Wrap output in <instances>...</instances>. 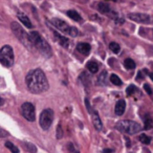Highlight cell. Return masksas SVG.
Segmentation results:
<instances>
[{"mask_svg": "<svg viewBox=\"0 0 153 153\" xmlns=\"http://www.w3.org/2000/svg\"><path fill=\"white\" fill-rule=\"evenodd\" d=\"M149 76H150V79L153 81V72H150V74H149Z\"/></svg>", "mask_w": 153, "mask_h": 153, "instance_id": "cell-34", "label": "cell"}, {"mask_svg": "<svg viewBox=\"0 0 153 153\" xmlns=\"http://www.w3.org/2000/svg\"><path fill=\"white\" fill-rule=\"evenodd\" d=\"M18 19L21 21L22 24H24V26L27 28H32L33 27V24L30 22V20L28 19V17L23 13H18Z\"/></svg>", "mask_w": 153, "mask_h": 153, "instance_id": "cell-13", "label": "cell"}, {"mask_svg": "<svg viewBox=\"0 0 153 153\" xmlns=\"http://www.w3.org/2000/svg\"><path fill=\"white\" fill-rule=\"evenodd\" d=\"M67 148H68V151H69V153H80L79 151H78V149H76L72 144H68Z\"/></svg>", "mask_w": 153, "mask_h": 153, "instance_id": "cell-27", "label": "cell"}, {"mask_svg": "<svg viewBox=\"0 0 153 153\" xmlns=\"http://www.w3.org/2000/svg\"><path fill=\"white\" fill-rule=\"evenodd\" d=\"M125 109H126V102L124 100H120L119 102L115 104V114L117 115H122L124 112H125Z\"/></svg>", "mask_w": 153, "mask_h": 153, "instance_id": "cell-11", "label": "cell"}, {"mask_svg": "<svg viewBox=\"0 0 153 153\" xmlns=\"http://www.w3.org/2000/svg\"><path fill=\"white\" fill-rule=\"evenodd\" d=\"M136 79H138V80H142L143 79V74H142V71H140L137 74V76H136Z\"/></svg>", "mask_w": 153, "mask_h": 153, "instance_id": "cell-31", "label": "cell"}, {"mask_svg": "<svg viewBox=\"0 0 153 153\" xmlns=\"http://www.w3.org/2000/svg\"><path fill=\"white\" fill-rule=\"evenodd\" d=\"M113 151L111 150V149H104L103 150V153H112Z\"/></svg>", "mask_w": 153, "mask_h": 153, "instance_id": "cell-32", "label": "cell"}, {"mask_svg": "<svg viewBox=\"0 0 153 153\" xmlns=\"http://www.w3.org/2000/svg\"><path fill=\"white\" fill-rule=\"evenodd\" d=\"M91 114H92V123H94V127H96L97 130H102L103 128V124H102V121L100 119V115L98 114L97 111H91Z\"/></svg>", "mask_w": 153, "mask_h": 153, "instance_id": "cell-10", "label": "cell"}, {"mask_svg": "<svg viewBox=\"0 0 153 153\" xmlns=\"http://www.w3.org/2000/svg\"><path fill=\"white\" fill-rule=\"evenodd\" d=\"M3 104H4V100H3V99L0 97V107L3 106Z\"/></svg>", "mask_w": 153, "mask_h": 153, "instance_id": "cell-33", "label": "cell"}, {"mask_svg": "<svg viewBox=\"0 0 153 153\" xmlns=\"http://www.w3.org/2000/svg\"><path fill=\"white\" fill-rule=\"evenodd\" d=\"M30 40H32L33 44L34 46L42 53L44 57L46 58H51L53 56V51H51V47L49 46V44L47 43V41L39 34L38 32H33L30 33Z\"/></svg>", "mask_w": 153, "mask_h": 153, "instance_id": "cell-2", "label": "cell"}, {"mask_svg": "<svg viewBox=\"0 0 153 153\" xmlns=\"http://www.w3.org/2000/svg\"><path fill=\"white\" fill-rule=\"evenodd\" d=\"M23 147H24V149H25L26 151H28V152H30V153H36L37 152L36 146H35L34 144H32V143L24 142L23 143Z\"/></svg>", "mask_w": 153, "mask_h": 153, "instance_id": "cell-19", "label": "cell"}, {"mask_svg": "<svg viewBox=\"0 0 153 153\" xmlns=\"http://www.w3.org/2000/svg\"><path fill=\"white\" fill-rule=\"evenodd\" d=\"M76 51L82 55H88L90 51V45L88 43H79L76 45Z\"/></svg>", "mask_w": 153, "mask_h": 153, "instance_id": "cell-12", "label": "cell"}, {"mask_svg": "<svg viewBox=\"0 0 153 153\" xmlns=\"http://www.w3.org/2000/svg\"><path fill=\"white\" fill-rule=\"evenodd\" d=\"M106 83H107V71L104 70L98 76V84H100V85H106Z\"/></svg>", "mask_w": 153, "mask_h": 153, "instance_id": "cell-18", "label": "cell"}, {"mask_svg": "<svg viewBox=\"0 0 153 153\" xmlns=\"http://www.w3.org/2000/svg\"><path fill=\"white\" fill-rule=\"evenodd\" d=\"M115 128L119 131L127 134H135L142 129V127H140V125L138 123L133 121H127V120L126 121H120L119 123H117Z\"/></svg>", "mask_w": 153, "mask_h": 153, "instance_id": "cell-4", "label": "cell"}, {"mask_svg": "<svg viewBox=\"0 0 153 153\" xmlns=\"http://www.w3.org/2000/svg\"><path fill=\"white\" fill-rule=\"evenodd\" d=\"M67 16L70 18V19L74 20V21H81L82 20V17L80 16V14L78 13V12L74 11V10H69V11H67Z\"/></svg>", "mask_w": 153, "mask_h": 153, "instance_id": "cell-17", "label": "cell"}, {"mask_svg": "<svg viewBox=\"0 0 153 153\" xmlns=\"http://www.w3.org/2000/svg\"><path fill=\"white\" fill-rule=\"evenodd\" d=\"M153 128V120L150 115H147L146 119H145V126L144 129L145 130H150Z\"/></svg>", "mask_w": 153, "mask_h": 153, "instance_id": "cell-20", "label": "cell"}, {"mask_svg": "<svg viewBox=\"0 0 153 153\" xmlns=\"http://www.w3.org/2000/svg\"><path fill=\"white\" fill-rule=\"evenodd\" d=\"M86 68H87L91 74H96L99 70V64L97 63L96 61H94V60H90V61H88L87 64H86Z\"/></svg>", "mask_w": 153, "mask_h": 153, "instance_id": "cell-16", "label": "cell"}, {"mask_svg": "<svg viewBox=\"0 0 153 153\" xmlns=\"http://www.w3.org/2000/svg\"><path fill=\"white\" fill-rule=\"evenodd\" d=\"M0 63L4 67H11L14 64V51L10 45H4L0 49Z\"/></svg>", "mask_w": 153, "mask_h": 153, "instance_id": "cell-6", "label": "cell"}, {"mask_svg": "<svg viewBox=\"0 0 153 153\" xmlns=\"http://www.w3.org/2000/svg\"><path fill=\"white\" fill-rule=\"evenodd\" d=\"M98 11L100 12V13L102 14H105V15H108V14L111 13V10H110V7H109L108 4H106V3L104 2H100L98 3Z\"/></svg>", "mask_w": 153, "mask_h": 153, "instance_id": "cell-15", "label": "cell"}, {"mask_svg": "<svg viewBox=\"0 0 153 153\" xmlns=\"http://www.w3.org/2000/svg\"><path fill=\"white\" fill-rule=\"evenodd\" d=\"M109 48L114 53H119L120 51H121V47H120V45L117 44V42H111L110 44H109Z\"/></svg>", "mask_w": 153, "mask_h": 153, "instance_id": "cell-23", "label": "cell"}, {"mask_svg": "<svg viewBox=\"0 0 153 153\" xmlns=\"http://www.w3.org/2000/svg\"><path fill=\"white\" fill-rule=\"evenodd\" d=\"M51 23H53V25L55 26L58 30H60V32H62L63 34L68 35V36H70V37H76L78 34H79V32H78V30H76V27L68 25V23H66L65 21H63V20H61V19L55 18V19L51 20Z\"/></svg>", "mask_w": 153, "mask_h": 153, "instance_id": "cell-5", "label": "cell"}, {"mask_svg": "<svg viewBox=\"0 0 153 153\" xmlns=\"http://www.w3.org/2000/svg\"><path fill=\"white\" fill-rule=\"evenodd\" d=\"M144 89H145V91H146L148 94H152V89H151V87L148 85V84H145V85H144Z\"/></svg>", "mask_w": 153, "mask_h": 153, "instance_id": "cell-28", "label": "cell"}, {"mask_svg": "<svg viewBox=\"0 0 153 153\" xmlns=\"http://www.w3.org/2000/svg\"><path fill=\"white\" fill-rule=\"evenodd\" d=\"M136 91V87L134 85H130L127 87V89H126V94H128V96H131V94H133L134 92Z\"/></svg>", "mask_w": 153, "mask_h": 153, "instance_id": "cell-26", "label": "cell"}, {"mask_svg": "<svg viewBox=\"0 0 153 153\" xmlns=\"http://www.w3.org/2000/svg\"><path fill=\"white\" fill-rule=\"evenodd\" d=\"M110 81H111V83L114 84V85H117V86H121L122 85V80L120 79L117 74H111V76H110Z\"/></svg>", "mask_w": 153, "mask_h": 153, "instance_id": "cell-24", "label": "cell"}, {"mask_svg": "<svg viewBox=\"0 0 153 153\" xmlns=\"http://www.w3.org/2000/svg\"><path fill=\"white\" fill-rule=\"evenodd\" d=\"M53 35H55L56 39H57L58 41H59V43L62 45L63 47H65V48H67L68 45H69V40H68L66 37L64 36H61L60 34H58L57 32H53Z\"/></svg>", "mask_w": 153, "mask_h": 153, "instance_id": "cell-14", "label": "cell"}, {"mask_svg": "<svg viewBox=\"0 0 153 153\" xmlns=\"http://www.w3.org/2000/svg\"><path fill=\"white\" fill-rule=\"evenodd\" d=\"M5 147H7V148L9 149L12 153H19V149H18L17 147L13 144V143L7 142V143H5Z\"/></svg>", "mask_w": 153, "mask_h": 153, "instance_id": "cell-22", "label": "cell"}, {"mask_svg": "<svg viewBox=\"0 0 153 153\" xmlns=\"http://www.w3.org/2000/svg\"><path fill=\"white\" fill-rule=\"evenodd\" d=\"M128 18L137 23H149L150 22V16L142 13H130L128 14Z\"/></svg>", "mask_w": 153, "mask_h": 153, "instance_id": "cell-9", "label": "cell"}, {"mask_svg": "<svg viewBox=\"0 0 153 153\" xmlns=\"http://www.w3.org/2000/svg\"><path fill=\"white\" fill-rule=\"evenodd\" d=\"M26 86L32 94H42L48 89V81L46 76L41 69L30 70L26 76Z\"/></svg>", "mask_w": 153, "mask_h": 153, "instance_id": "cell-1", "label": "cell"}, {"mask_svg": "<svg viewBox=\"0 0 153 153\" xmlns=\"http://www.w3.org/2000/svg\"><path fill=\"white\" fill-rule=\"evenodd\" d=\"M7 135H9V133H7V131H4L3 129H1V128H0V137H4V136H7Z\"/></svg>", "mask_w": 153, "mask_h": 153, "instance_id": "cell-30", "label": "cell"}, {"mask_svg": "<svg viewBox=\"0 0 153 153\" xmlns=\"http://www.w3.org/2000/svg\"><path fill=\"white\" fill-rule=\"evenodd\" d=\"M20 111H21V114L25 117L27 121L30 122H34L35 117H36V109H35V106L32 104V103H24L22 104L21 108H20Z\"/></svg>", "mask_w": 153, "mask_h": 153, "instance_id": "cell-8", "label": "cell"}, {"mask_svg": "<svg viewBox=\"0 0 153 153\" xmlns=\"http://www.w3.org/2000/svg\"><path fill=\"white\" fill-rule=\"evenodd\" d=\"M138 140H140V142H142L143 144H145V145L150 144V142H151V137H149V136L146 135V134H142V135H140Z\"/></svg>", "mask_w": 153, "mask_h": 153, "instance_id": "cell-25", "label": "cell"}, {"mask_svg": "<svg viewBox=\"0 0 153 153\" xmlns=\"http://www.w3.org/2000/svg\"><path fill=\"white\" fill-rule=\"evenodd\" d=\"M57 137L61 138L62 137V129H61V125H59L57 127Z\"/></svg>", "mask_w": 153, "mask_h": 153, "instance_id": "cell-29", "label": "cell"}, {"mask_svg": "<svg viewBox=\"0 0 153 153\" xmlns=\"http://www.w3.org/2000/svg\"><path fill=\"white\" fill-rule=\"evenodd\" d=\"M124 66H125L127 69H134L135 68V62L132 59H126L124 61Z\"/></svg>", "mask_w": 153, "mask_h": 153, "instance_id": "cell-21", "label": "cell"}, {"mask_svg": "<svg viewBox=\"0 0 153 153\" xmlns=\"http://www.w3.org/2000/svg\"><path fill=\"white\" fill-rule=\"evenodd\" d=\"M53 121V111L51 109H44L41 112L39 124L43 130H48Z\"/></svg>", "mask_w": 153, "mask_h": 153, "instance_id": "cell-7", "label": "cell"}, {"mask_svg": "<svg viewBox=\"0 0 153 153\" xmlns=\"http://www.w3.org/2000/svg\"><path fill=\"white\" fill-rule=\"evenodd\" d=\"M11 28H12V32H13L14 35L17 37L18 40H19L26 48L32 51L33 47H34V44H33L32 40H30V34H27V33L22 28V26L20 25L19 23H17V22H12Z\"/></svg>", "mask_w": 153, "mask_h": 153, "instance_id": "cell-3", "label": "cell"}]
</instances>
